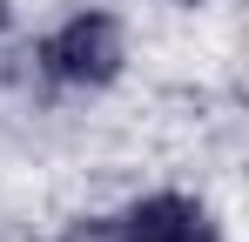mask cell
I'll return each mask as SVG.
<instances>
[{
	"instance_id": "1",
	"label": "cell",
	"mask_w": 249,
	"mask_h": 242,
	"mask_svg": "<svg viewBox=\"0 0 249 242\" xmlns=\"http://www.w3.org/2000/svg\"><path fill=\"white\" fill-rule=\"evenodd\" d=\"M54 242H222V229H215V215L196 195L162 189V195L128 202L122 215H81Z\"/></svg>"
},
{
	"instance_id": "3",
	"label": "cell",
	"mask_w": 249,
	"mask_h": 242,
	"mask_svg": "<svg viewBox=\"0 0 249 242\" xmlns=\"http://www.w3.org/2000/svg\"><path fill=\"white\" fill-rule=\"evenodd\" d=\"M0 27H7V0H0Z\"/></svg>"
},
{
	"instance_id": "2",
	"label": "cell",
	"mask_w": 249,
	"mask_h": 242,
	"mask_svg": "<svg viewBox=\"0 0 249 242\" xmlns=\"http://www.w3.org/2000/svg\"><path fill=\"white\" fill-rule=\"evenodd\" d=\"M122 61H128V34L108 7H81L41 40V74L54 87H108L122 74Z\"/></svg>"
},
{
	"instance_id": "4",
	"label": "cell",
	"mask_w": 249,
	"mask_h": 242,
	"mask_svg": "<svg viewBox=\"0 0 249 242\" xmlns=\"http://www.w3.org/2000/svg\"><path fill=\"white\" fill-rule=\"evenodd\" d=\"M175 7H196V0H175Z\"/></svg>"
}]
</instances>
